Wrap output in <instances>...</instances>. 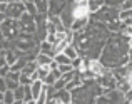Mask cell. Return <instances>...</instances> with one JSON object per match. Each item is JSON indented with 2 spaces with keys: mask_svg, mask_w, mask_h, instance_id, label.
Masks as SVG:
<instances>
[{
  "mask_svg": "<svg viewBox=\"0 0 132 104\" xmlns=\"http://www.w3.org/2000/svg\"><path fill=\"white\" fill-rule=\"evenodd\" d=\"M37 9V13H47L48 10V0H32Z\"/></svg>",
  "mask_w": 132,
  "mask_h": 104,
  "instance_id": "cell-9",
  "label": "cell"
},
{
  "mask_svg": "<svg viewBox=\"0 0 132 104\" xmlns=\"http://www.w3.org/2000/svg\"><path fill=\"white\" fill-rule=\"evenodd\" d=\"M3 19H5V13H3V12H0V24L3 22Z\"/></svg>",
  "mask_w": 132,
  "mask_h": 104,
  "instance_id": "cell-23",
  "label": "cell"
},
{
  "mask_svg": "<svg viewBox=\"0 0 132 104\" xmlns=\"http://www.w3.org/2000/svg\"><path fill=\"white\" fill-rule=\"evenodd\" d=\"M5 89H7V87H5V79H3V77H0V91L3 92Z\"/></svg>",
  "mask_w": 132,
  "mask_h": 104,
  "instance_id": "cell-21",
  "label": "cell"
},
{
  "mask_svg": "<svg viewBox=\"0 0 132 104\" xmlns=\"http://www.w3.org/2000/svg\"><path fill=\"white\" fill-rule=\"evenodd\" d=\"M104 3H105V0H87L85 7H87V10H89L90 13H94V12H97Z\"/></svg>",
  "mask_w": 132,
  "mask_h": 104,
  "instance_id": "cell-8",
  "label": "cell"
},
{
  "mask_svg": "<svg viewBox=\"0 0 132 104\" xmlns=\"http://www.w3.org/2000/svg\"><path fill=\"white\" fill-rule=\"evenodd\" d=\"M39 52H42V54H47V55H50L52 59H54V55H55V47H54V44H50L48 40H40L39 42Z\"/></svg>",
  "mask_w": 132,
  "mask_h": 104,
  "instance_id": "cell-6",
  "label": "cell"
},
{
  "mask_svg": "<svg viewBox=\"0 0 132 104\" xmlns=\"http://www.w3.org/2000/svg\"><path fill=\"white\" fill-rule=\"evenodd\" d=\"M87 71L94 76V77H97V76L104 74V72L107 71V67L99 61V59H89L87 61Z\"/></svg>",
  "mask_w": 132,
  "mask_h": 104,
  "instance_id": "cell-5",
  "label": "cell"
},
{
  "mask_svg": "<svg viewBox=\"0 0 132 104\" xmlns=\"http://www.w3.org/2000/svg\"><path fill=\"white\" fill-rule=\"evenodd\" d=\"M50 72V65H37V76L40 81H44V77Z\"/></svg>",
  "mask_w": 132,
  "mask_h": 104,
  "instance_id": "cell-13",
  "label": "cell"
},
{
  "mask_svg": "<svg viewBox=\"0 0 132 104\" xmlns=\"http://www.w3.org/2000/svg\"><path fill=\"white\" fill-rule=\"evenodd\" d=\"M29 87H30L32 99H34V102H35V99H37V96H39V92L42 91V87H44V82L40 81V79H35V81H32V82L29 84Z\"/></svg>",
  "mask_w": 132,
  "mask_h": 104,
  "instance_id": "cell-7",
  "label": "cell"
},
{
  "mask_svg": "<svg viewBox=\"0 0 132 104\" xmlns=\"http://www.w3.org/2000/svg\"><path fill=\"white\" fill-rule=\"evenodd\" d=\"M130 15H132V12L130 10H120L119 9V13H117V19L122 22V20H126V19H130Z\"/></svg>",
  "mask_w": 132,
  "mask_h": 104,
  "instance_id": "cell-15",
  "label": "cell"
},
{
  "mask_svg": "<svg viewBox=\"0 0 132 104\" xmlns=\"http://www.w3.org/2000/svg\"><path fill=\"white\" fill-rule=\"evenodd\" d=\"M5 7H7V3H0V12H5Z\"/></svg>",
  "mask_w": 132,
  "mask_h": 104,
  "instance_id": "cell-22",
  "label": "cell"
},
{
  "mask_svg": "<svg viewBox=\"0 0 132 104\" xmlns=\"http://www.w3.org/2000/svg\"><path fill=\"white\" fill-rule=\"evenodd\" d=\"M70 69H74V67H72V64H57V71L60 72V76L64 74V72L70 71Z\"/></svg>",
  "mask_w": 132,
  "mask_h": 104,
  "instance_id": "cell-16",
  "label": "cell"
},
{
  "mask_svg": "<svg viewBox=\"0 0 132 104\" xmlns=\"http://www.w3.org/2000/svg\"><path fill=\"white\" fill-rule=\"evenodd\" d=\"M9 46H10V42L3 37V34H2V30H0V50H3V49H9Z\"/></svg>",
  "mask_w": 132,
  "mask_h": 104,
  "instance_id": "cell-17",
  "label": "cell"
},
{
  "mask_svg": "<svg viewBox=\"0 0 132 104\" xmlns=\"http://www.w3.org/2000/svg\"><path fill=\"white\" fill-rule=\"evenodd\" d=\"M35 62H37V65H48L52 62V57H50V55H47V54L39 52V54L35 55Z\"/></svg>",
  "mask_w": 132,
  "mask_h": 104,
  "instance_id": "cell-10",
  "label": "cell"
},
{
  "mask_svg": "<svg viewBox=\"0 0 132 104\" xmlns=\"http://www.w3.org/2000/svg\"><path fill=\"white\" fill-rule=\"evenodd\" d=\"M52 87H54L55 91H57V89H62V87H65V81H64L62 77H59L57 81H55L54 84H52Z\"/></svg>",
  "mask_w": 132,
  "mask_h": 104,
  "instance_id": "cell-19",
  "label": "cell"
},
{
  "mask_svg": "<svg viewBox=\"0 0 132 104\" xmlns=\"http://www.w3.org/2000/svg\"><path fill=\"white\" fill-rule=\"evenodd\" d=\"M12 2H20V0H7V3H12Z\"/></svg>",
  "mask_w": 132,
  "mask_h": 104,
  "instance_id": "cell-24",
  "label": "cell"
},
{
  "mask_svg": "<svg viewBox=\"0 0 132 104\" xmlns=\"http://www.w3.org/2000/svg\"><path fill=\"white\" fill-rule=\"evenodd\" d=\"M23 5H25V12H27V13H30V15H35V13H37V9H35V5H34L32 0H29V2H23Z\"/></svg>",
  "mask_w": 132,
  "mask_h": 104,
  "instance_id": "cell-14",
  "label": "cell"
},
{
  "mask_svg": "<svg viewBox=\"0 0 132 104\" xmlns=\"http://www.w3.org/2000/svg\"><path fill=\"white\" fill-rule=\"evenodd\" d=\"M62 52H64V54L67 55V57L70 59V61H74L75 57H79V52H77V49H75V46H74V44H69V46L65 47V49L62 50Z\"/></svg>",
  "mask_w": 132,
  "mask_h": 104,
  "instance_id": "cell-11",
  "label": "cell"
},
{
  "mask_svg": "<svg viewBox=\"0 0 132 104\" xmlns=\"http://www.w3.org/2000/svg\"><path fill=\"white\" fill-rule=\"evenodd\" d=\"M9 71H10V65L9 64H2V65H0V77H3Z\"/></svg>",
  "mask_w": 132,
  "mask_h": 104,
  "instance_id": "cell-20",
  "label": "cell"
},
{
  "mask_svg": "<svg viewBox=\"0 0 132 104\" xmlns=\"http://www.w3.org/2000/svg\"><path fill=\"white\" fill-rule=\"evenodd\" d=\"M0 3H7V0H0Z\"/></svg>",
  "mask_w": 132,
  "mask_h": 104,
  "instance_id": "cell-25",
  "label": "cell"
},
{
  "mask_svg": "<svg viewBox=\"0 0 132 104\" xmlns=\"http://www.w3.org/2000/svg\"><path fill=\"white\" fill-rule=\"evenodd\" d=\"M23 12H25L23 2H12V3H7L3 13H5V17H9V19H19Z\"/></svg>",
  "mask_w": 132,
  "mask_h": 104,
  "instance_id": "cell-3",
  "label": "cell"
},
{
  "mask_svg": "<svg viewBox=\"0 0 132 104\" xmlns=\"http://www.w3.org/2000/svg\"><path fill=\"white\" fill-rule=\"evenodd\" d=\"M19 22V29L20 32H29V34H35V20H34V15L23 12L22 15L17 19Z\"/></svg>",
  "mask_w": 132,
  "mask_h": 104,
  "instance_id": "cell-2",
  "label": "cell"
},
{
  "mask_svg": "<svg viewBox=\"0 0 132 104\" xmlns=\"http://www.w3.org/2000/svg\"><path fill=\"white\" fill-rule=\"evenodd\" d=\"M119 9L120 10H132V0H122Z\"/></svg>",
  "mask_w": 132,
  "mask_h": 104,
  "instance_id": "cell-18",
  "label": "cell"
},
{
  "mask_svg": "<svg viewBox=\"0 0 132 104\" xmlns=\"http://www.w3.org/2000/svg\"><path fill=\"white\" fill-rule=\"evenodd\" d=\"M15 98H13V91L12 89H5L3 91V104H13Z\"/></svg>",
  "mask_w": 132,
  "mask_h": 104,
  "instance_id": "cell-12",
  "label": "cell"
},
{
  "mask_svg": "<svg viewBox=\"0 0 132 104\" xmlns=\"http://www.w3.org/2000/svg\"><path fill=\"white\" fill-rule=\"evenodd\" d=\"M0 30H2L3 37H5L7 40H13L17 35H19V32H20L17 19H9V17H5L3 22L0 24Z\"/></svg>",
  "mask_w": 132,
  "mask_h": 104,
  "instance_id": "cell-1",
  "label": "cell"
},
{
  "mask_svg": "<svg viewBox=\"0 0 132 104\" xmlns=\"http://www.w3.org/2000/svg\"><path fill=\"white\" fill-rule=\"evenodd\" d=\"M70 13L74 20H87L90 17V12L85 5H79V3H70Z\"/></svg>",
  "mask_w": 132,
  "mask_h": 104,
  "instance_id": "cell-4",
  "label": "cell"
},
{
  "mask_svg": "<svg viewBox=\"0 0 132 104\" xmlns=\"http://www.w3.org/2000/svg\"><path fill=\"white\" fill-rule=\"evenodd\" d=\"M20 2H29V0H20Z\"/></svg>",
  "mask_w": 132,
  "mask_h": 104,
  "instance_id": "cell-26",
  "label": "cell"
}]
</instances>
